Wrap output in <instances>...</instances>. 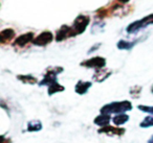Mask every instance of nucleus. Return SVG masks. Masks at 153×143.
Here are the masks:
<instances>
[{
	"label": "nucleus",
	"mask_w": 153,
	"mask_h": 143,
	"mask_svg": "<svg viewBox=\"0 0 153 143\" xmlns=\"http://www.w3.org/2000/svg\"><path fill=\"white\" fill-rule=\"evenodd\" d=\"M132 110V103L129 100H123V101H113L110 103H106L103 105L100 110V114H123L126 112H129Z\"/></svg>",
	"instance_id": "f257e3e1"
},
{
	"label": "nucleus",
	"mask_w": 153,
	"mask_h": 143,
	"mask_svg": "<svg viewBox=\"0 0 153 143\" xmlns=\"http://www.w3.org/2000/svg\"><path fill=\"white\" fill-rule=\"evenodd\" d=\"M149 25H153V14H150V15L146 16V17L142 18V19L136 20V21L130 23L126 27V32L129 35H134L137 34L140 30L144 29Z\"/></svg>",
	"instance_id": "f03ea898"
},
{
	"label": "nucleus",
	"mask_w": 153,
	"mask_h": 143,
	"mask_svg": "<svg viewBox=\"0 0 153 143\" xmlns=\"http://www.w3.org/2000/svg\"><path fill=\"white\" fill-rule=\"evenodd\" d=\"M63 68L62 67H49L46 69L44 75H43V78L38 83V85L40 87L42 86H51V85L57 83V76L58 74L62 73L63 72Z\"/></svg>",
	"instance_id": "7ed1b4c3"
},
{
	"label": "nucleus",
	"mask_w": 153,
	"mask_h": 143,
	"mask_svg": "<svg viewBox=\"0 0 153 143\" xmlns=\"http://www.w3.org/2000/svg\"><path fill=\"white\" fill-rule=\"evenodd\" d=\"M90 23V17L87 15H79L78 17L74 19V24L71 25L72 29H74L76 36L78 35L83 34L86 30L87 26L89 25Z\"/></svg>",
	"instance_id": "20e7f679"
},
{
	"label": "nucleus",
	"mask_w": 153,
	"mask_h": 143,
	"mask_svg": "<svg viewBox=\"0 0 153 143\" xmlns=\"http://www.w3.org/2000/svg\"><path fill=\"white\" fill-rule=\"evenodd\" d=\"M80 65L82 67H86V68H92L94 70H99V69H103L106 66V59L103 57H90V59L83 61Z\"/></svg>",
	"instance_id": "39448f33"
},
{
	"label": "nucleus",
	"mask_w": 153,
	"mask_h": 143,
	"mask_svg": "<svg viewBox=\"0 0 153 143\" xmlns=\"http://www.w3.org/2000/svg\"><path fill=\"white\" fill-rule=\"evenodd\" d=\"M74 37H76V34H74L71 26L62 25L61 27L58 29L55 39L57 42H62V41L67 40V39H69V38H74Z\"/></svg>",
	"instance_id": "423d86ee"
},
{
	"label": "nucleus",
	"mask_w": 153,
	"mask_h": 143,
	"mask_svg": "<svg viewBox=\"0 0 153 143\" xmlns=\"http://www.w3.org/2000/svg\"><path fill=\"white\" fill-rule=\"evenodd\" d=\"M53 40V35L51 32H48V30H45V32H41L40 35H38L34 39L33 44L36 45V46H46L49 43H51Z\"/></svg>",
	"instance_id": "0eeeda50"
},
{
	"label": "nucleus",
	"mask_w": 153,
	"mask_h": 143,
	"mask_svg": "<svg viewBox=\"0 0 153 143\" xmlns=\"http://www.w3.org/2000/svg\"><path fill=\"white\" fill-rule=\"evenodd\" d=\"M35 39V35L34 32H26V34H22L20 35L19 37L16 38V40L14 41V46L16 47H24L25 45H27L28 43L34 41Z\"/></svg>",
	"instance_id": "6e6552de"
},
{
	"label": "nucleus",
	"mask_w": 153,
	"mask_h": 143,
	"mask_svg": "<svg viewBox=\"0 0 153 143\" xmlns=\"http://www.w3.org/2000/svg\"><path fill=\"white\" fill-rule=\"evenodd\" d=\"M99 134H105L107 136H123L125 134V130L122 128H114V126H105L98 130Z\"/></svg>",
	"instance_id": "1a4fd4ad"
},
{
	"label": "nucleus",
	"mask_w": 153,
	"mask_h": 143,
	"mask_svg": "<svg viewBox=\"0 0 153 143\" xmlns=\"http://www.w3.org/2000/svg\"><path fill=\"white\" fill-rule=\"evenodd\" d=\"M110 75H111L110 70L106 69V68H103V69H99L94 71L92 80L97 83H102V82H104V80H106Z\"/></svg>",
	"instance_id": "9d476101"
},
{
	"label": "nucleus",
	"mask_w": 153,
	"mask_h": 143,
	"mask_svg": "<svg viewBox=\"0 0 153 143\" xmlns=\"http://www.w3.org/2000/svg\"><path fill=\"white\" fill-rule=\"evenodd\" d=\"M92 86L91 82H87V80H79L74 86V91L79 95H84L88 92L90 87Z\"/></svg>",
	"instance_id": "9b49d317"
},
{
	"label": "nucleus",
	"mask_w": 153,
	"mask_h": 143,
	"mask_svg": "<svg viewBox=\"0 0 153 143\" xmlns=\"http://www.w3.org/2000/svg\"><path fill=\"white\" fill-rule=\"evenodd\" d=\"M112 121L111 115H107V114H100L99 116H97L94 120V123L96 125L100 126V128H105L108 126L110 124V122Z\"/></svg>",
	"instance_id": "f8f14e48"
},
{
	"label": "nucleus",
	"mask_w": 153,
	"mask_h": 143,
	"mask_svg": "<svg viewBox=\"0 0 153 143\" xmlns=\"http://www.w3.org/2000/svg\"><path fill=\"white\" fill-rule=\"evenodd\" d=\"M16 36V32L13 28H5V29L1 30L0 32V43L1 44H5L12 41Z\"/></svg>",
	"instance_id": "ddd939ff"
},
{
	"label": "nucleus",
	"mask_w": 153,
	"mask_h": 143,
	"mask_svg": "<svg viewBox=\"0 0 153 143\" xmlns=\"http://www.w3.org/2000/svg\"><path fill=\"white\" fill-rule=\"evenodd\" d=\"M140 42V39L135 41H126V40H120L117 43V47L120 50H131L137 43Z\"/></svg>",
	"instance_id": "4468645a"
},
{
	"label": "nucleus",
	"mask_w": 153,
	"mask_h": 143,
	"mask_svg": "<svg viewBox=\"0 0 153 143\" xmlns=\"http://www.w3.org/2000/svg\"><path fill=\"white\" fill-rule=\"evenodd\" d=\"M42 128H43V124L39 119L30 120V121L27 122V125H26V130L30 133L40 132Z\"/></svg>",
	"instance_id": "2eb2a0df"
},
{
	"label": "nucleus",
	"mask_w": 153,
	"mask_h": 143,
	"mask_svg": "<svg viewBox=\"0 0 153 143\" xmlns=\"http://www.w3.org/2000/svg\"><path fill=\"white\" fill-rule=\"evenodd\" d=\"M129 115L126 113H123V114H117V115H114L112 117V122L114 125L117 126H121L123 124L127 123L129 121Z\"/></svg>",
	"instance_id": "dca6fc26"
},
{
	"label": "nucleus",
	"mask_w": 153,
	"mask_h": 143,
	"mask_svg": "<svg viewBox=\"0 0 153 143\" xmlns=\"http://www.w3.org/2000/svg\"><path fill=\"white\" fill-rule=\"evenodd\" d=\"M17 78L20 80V82H22L23 84H28V85H35L38 83V80H37V78L35 77V76H33L32 74H19V75H17Z\"/></svg>",
	"instance_id": "f3484780"
},
{
	"label": "nucleus",
	"mask_w": 153,
	"mask_h": 143,
	"mask_svg": "<svg viewBox=\"0 0 153 143\" xmlns=\"http://www.w3.org/2000/svg\"><path fill=\"white\" fill-rule=\"evenodd\" d=\"M64 90H65V88H64V87L62 86V85H60L58 82L47 87V93H48L49 96H51V95L56 94V93L63 92Z\"/></svg>",
	"instance_id": "a211bd4d"
},
{
	"label": "nucleus",
	"mask_w": 153,
	"mask_h": 143,
	"mask_svg": "<svg viewBox=\"0 0 153 143\" xmlns=\"http://www.w3.org/2000/svg\"><path fill=\"white\" fill-rule=\"evenodd\" d=\"M153 126V115H148L140 121V128H148Z\"/></svg>",
	"instance_id": "6ab92c4d"
},
{
	"label": "nucleus",
	"mask_w": 153,
	"mask_h": 143,
	"mask_svg": "<svg viewBox=\"0 0 153 143\" xmlns=\"http://www.w3.org/2000/svg\"><path fill=\"white\" fill-rule=\"evenodd\" d=\"M105 23L104 22H94V25L91 27L92 34H98V32H102L104 30Z\"/></svg>",
	"instance_id": "aec40b11"
},
{
	"label": "nucleus",
	"mask_w": 153,
	"mask_h": 143,
	"mask_svg": "<svg viewBox=\"0 0 153 143\" xmlns=\"http://www.w3.org/2000/svg\"><path fill=\"white\" fill-rule=\"evenodd\" d=\"M142 90H143L142 87H140V86H134V87H132V88H130L129 93H130V95H131L132 97H135V98H137V97H140Z\"/></svg>",
	"instance_id": "412c9836"
},
{
	"label": "nucleus",
	"mask_w": 153,
	"mask_h": 143,
	"mask_svg": "<svg viewBox=\"0 0 153 143\" xmlns=\"http://www.w3.org/2000/svg\"><path fill=\"white\" fill-rule=\"evenodd\" d=\"M137 109L140 110V111H142L143 113L149 114V115H153V105H137Z\"/></svg>",
	"instance_id": "4be33fe9"
},
{
	"label": "nucleus",
	"mask_w": 153,
	"mask_h": 143,
	"mask_svg": "<svg viewBox=\"0 0 153 143\" xmlns=\"http://www.w3.org/2000/svg\"><path fill=\"white\" fill-rule=\"evenodd\" d=\"M101 45H102V44H101V43H98V44L94 45V46H92L91 48H90L89 50H88V52H87V53H88V55H91V52H94V51H97L99 48H100Z\"/></svg>",
	"instance_id": "5701e85b"
},
{
	"label": "nucleus",
	"mask_w": 153,
	"mask_h": 143,
	"mask_svg": "<svg viewBox=\"0 0 153 143\" xmlns=\"http://www.w3.org/2000/svg\"><path fill=\"white\" fill-rule=\"evenodd\" d=\"M130 0H117V2L121 3V4H126V3L129 2Z\"/></svg>",
	"instance_id": "b1692460"
},
{
	"label": "nucleus",
	"mask_w": 153,
	"mask_h": 143,
	"mask_svg": "<svg viewBox=\"0 0 153 143\" xmlns=\"http://www.w3.org/2000/svg\"><path fill=\"white\" fill-rule=\"evenodd\" d=\"M147 143H153V135H152V136H151V138L149 139L148 142H147Z\"/></svg>",
	"instance_id": "393cba45"
},
{
	"label": "nucleus",
	"mask_w": 153,
	"mask_h": 143,
	"mask_svg": "<svg viewBox=\"0 0 153 143\" xmlns=\"http://www.w3.org/2000/svg\"><path fill=\"white\" fill-rule=\"evenodd\" d=\"M152 92H153V87H152Z\"/></svg>",
	"instance_id": "a878e982"
}]
</instances>
